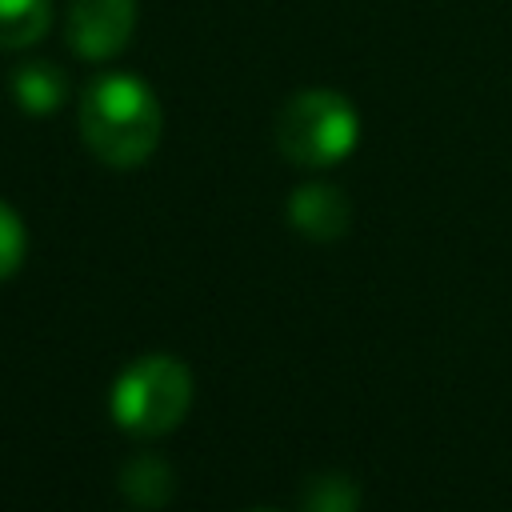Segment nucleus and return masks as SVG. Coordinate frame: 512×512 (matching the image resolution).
<instances>
[{
    "mask_svg": "<svg viewBox=\"0 0 512 512\" xmlns=\"http://www.w3.org/2000/svg\"><path fill=\"white\" fill-rule=\"evenodd\" d=\"M80 136L96 160L108 168H136L160 144V100L132 72L92 76L80 92Z\"/></svg>",
    "mask_w": 512,
    "mask_h": 512,
    "instance_id": "nucleus-1",
    "label": "nucleus"
},
{
    "mask_svg": "<svg viewBox=\"0 0 512 512\" xmlns=\"http://www.w3.org/2000/svg\"><path fill=\"white\" fill-rule=\"evenodd\" d=\"M360 140V116L332 88L296 92L276 116V148L300 168H332Z\"/></svg>",
    "mask_w": 512,
    "mask_h": 512,
    "instance_id": "nucleus-2",
    "label": "nucleus"
},
{
    "mask_svg": "<svg viewBox=\"0 0 512 512\" xmlns=\"http://www.w3.org/2000/svg\"><path fill=\"white\" fill-rule=\"evenodd\" d=\"M192 404V376L180 360L152 352L132 360L108 396V408L120 428L132 436H164L172 432Z\"/></svg>",
    "mask_w": 512,
    "mask_h": 512,
    "instance_id": "nucleus-3",
    "label": "nucleus"
},
{
    "mask_svg": "<svg viewBox=\"0 0 512 512\" xmlns=\"http://www.w3.org/2000/svg\"><path fill=\"white\" fill-rule=\"evenodd\" d=\"M136 32V0H72L64 40L80 60H112Z\"/></svg>",
    "mask_w": 512,
    "mask_h": 512,
    "instance_id": "nucleus-4",
    "label": "nucleus"
},
{
    "mask_svg": "<svg viewBox=\"0 0 512 512\" xmlns=\"http://www.w3.org/2000/svg\"><path fill=\"white\" fill-rule=\"evenodd\" d=\"M288 220L296 232L312 240H336L348 232L352 208H348V196L332 184H300L288 200Z\"/></svg>",
    "mask_w": 512,
    "mask_h": 512,
    "instance_id": "nucleus-5",
    "label": "nucleus"
},
{
    "mask_svg": "<svg viewBox=\"0 0 512 512\" xmlns=\"http://www.w3.org/2000/svg\"><path fill=\"white\" fill-rule=\"evenodd\" d=\"M8 92L28 116H52L68 100V76L48 60H24L8 76Z\"/></svg>",
    "mask_w": 512,
    "mask_h": 512,
    "instance_id": "nucleus-6",
    "label": "nucleus"
},
{
    "mask_svg": "<svg viewBox=\"0 0 512 512\" xmlns=\"http://www.w3.org/2000/svg\"><path fill=\"white\" fill-rule=\"evenodd\" d=\"M52 24V0H0V48H32Z\"/></svg>",
    "mask_w": 512,
    "mask_h": 512,
    "instance_id": "nucleus-7",
    "label": "nucleus"
},
{
    "mask_svg": "<svg viewBox=\"0 0 512 512\" xmlns=\"http://www.w3.org/2000/svg\"><path fill=\"white\" fill-rule=\"evenodd\" d=\"M304 504H308V512H352L356 508V492H352V484L344 476H324V480H316L308 488Z\"/></svg>",
    "mask_w": 512,
    "mask_h": 512,
    "instance_id": "nucleus-8",
    "label": "nucleus"
},
{
    "mask_svg": "<svg viewBox=\"0 0 512 512\" xmlns=\"http://www.w3.org/2000/svg\"><path fill=\"white\" fill-rule=\"evenodd\" d=\"M24 260V220L0 200V280L12 276Z\"/></svg>",
    "mask_w": 512,
    "mask_h": 512,
    "instance_id": "nucleus-9",
    "label": "nucleus"
},
{
    "mask_svg": "<svg viewBox=\"0 0 512 512\" xmlns=\"http://www.w3.org/2000/svg\"><path fill=\"white\" fill-rule=\"evenodd\" d=\"M252 512H268V508H252Z\"/></svg>",
    "mask_w": 512,
    "mask_h": 512,
    "instance_id": "nucleus-10",
    "label": "nucleus"
}]
</instances>
